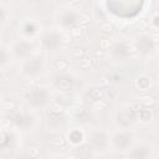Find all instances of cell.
Segmentation results:
<instances>
[{
	"mask_svg": "<svg viewBox=\"0 0 159 159\" xmlns=\"http://www.w3.org/2000/svg\"><path fill=\"white\" fill-rule=\"evenodd\" d=\"M2 119L15 132H25V133L32 132L39 123V117L36 112L29 109L27 107L10 108L4 113Z\"/></svg>",
	"mask_w": 159,
	"mask_h": 159,
	"instance_id": "cell-1",
	"label": "cell"
},
{
	"mask_svg": "<svg viewBox=\"0 0 159 159\" xmlns=\"http://www.w3.org/2000/svg\"><path fill=\"white\" fill-rule=\"evenodd\" d=\"M22 98L25 107L37 113L39 111H45L50 108L53 98V89L50 86L45 84L32 86L24 92Z\"/></svg>",
	"mask_w": 159,
	"mask_h": 159,
	"instance_id": "cell-2",
	"label": "cell"
},
{
	"mask_svg": "<svg viewBox=\"0 0 159 159\" xmlns=\"http://www.w3.org/2000/svg\"><path fill=\"white\" fill-rule=\"evenodd\" d=\"M47 72V60L45 53L35 52L34 55L19 62V73L26 80H37Z\"/></svg>",
	"mask_w": 159,
	"mask_h": 159,
	"instance_id": "cell-3",
	"label": "cell"
},
{
	"mask_svg": "<svg viewBox=\"0 0 159 159\" xmlns=\"http://www.w3.org/2000/svg\"><path fill=\"white\" fill-rule=\"evenodd\" d=\"M82 20H83L82 12L77 7L70 5L58 7L53 15L55 26L63 32L76 30L81 25Z\"/></svg>",
	"mask_w": 159,
	"mask_h": 159,
	"instance_id": "cell-4",
	"label": "cell"
},
{
	"mask_svg": "<svg viewBox=\"0 0 159 159\" xmlns=\"http://www.w3.org/2000/svg\"><path fill=\"white\" fill-rule=\"evenodd\" d=\"M37 40H39V48L41 50L42 53L58 52L66 42L65 32L57 29L56 26L51 29H43Z\"/></svg>",
	"mask_w": 159,
	"mask_h": 159,
	"instance_id": "cell-5",
	"label": "cell"
},
{
	"mask_svg": "<svg viewBox=\"0 0 159 159\" xmlns=\"http://www.w3.org/2000/svg\"><path fill=\"white\" fill-rule=\"evenodd\" d=\"M133 52L139 55L143 58H152L157 56L158 52V40L157 36L152 32H140L133 37L130 41Z\"/></svg>",
	"mask_w": 159,
	"mask_h": 159,
	"instance_id": "cell-6",
	"label": "cell"
},
{
	"mask_svg": "<svg viewBox=\"0 0 159 159\" xmlns=\"http://www.w3.org/2000/svg\"><path fill=\"white\" fill-rule=\"evenodd\" d=\"M135 142V133L129 127H118L109 132V148L116 152L128 153Z\"/></svg>",
	"mask_w": 159,
	"mask_h": 159,
	"instance_id": "cell-7",
	"label": "cell"
},
{
	"mask_svg": "<svg viewBox=\"0 0 159 159\" xmlns=\"http://www.w3.org/2000/svg\"><path fill=\"white\" fill-rule=\"evenodd\" d=\"M84 140L88 147L96 153H104L109 148V132L102 128H91L86 132Z\"/></svg>",
	"mask_w": 159,
	"mask_h": 159,
	"instance_id": "cell-8",
	"label": "cell"
},
{
	"mask_svg": "<svg viewBox=\"0 0 159 159\" xmlns=\"http://www.w3.org/2000/svg\"><path fill=\"white\" fill-rule=\"evenodd\" d=\"M43 30L41 21L34 16H26L21 19L17 24V34L19 37L29 39V40H37Z\"/></svg>",
	"mask_w": 159,
	"mask_h": 159,
	"instance_id": "cell-9",
	"label": "cell"
},
{
	"mask_svg": "<svg viewBox=\"0 0 159 159\" xmlns=\"http://www.w3.org/2000/svg\"><path fill=\"white\" fill-rule=\"evenodd\" d=\"M10 51L12 55L14 60H17L19 62L31 55H34L35 52H37V46L35 43L34 40H29V39H24V37H19L15 39L10 45Z\"/></svg>",
	"mask_w": 159,
	"mask_h": 159,
	"instance_id": "cell-10",
	"label": "cell"
},
{
	"mask_svg": "<svg viewBox=\"0 0 159 159\" xmlns=\"http://www.w3.org/2000/svg\"><path fill=\"white\" fill-rule=\"evenodd\" d=\"M78 78L76 76H73L72 73L68 72H56L52 76V81L50 87L53 91H60L63 93H68L72 89L76 88V86L78 84Z\"/></svg>",
	"mask_w": 159,
	"mask_h": 159,
	"instance_id": "cell-11",
	"label": "cell"
},
{
	"mask_svg": "<svg viewBox=\"0 0 159 159\" xmlns=\"http://www.w3.org/2000/svg\"><path fill=\"white\" fill-rule=\"evenodd\" d=\"M70 124V117L58 108H48L46 114V125L51 130H65Z\"/></svg>",
	"mask_w": 159,
	"mask_h": 159,
	"instance_id": "cell-12",
	"label": "cell"
},
{
	"mask_svg": "<svg viewBox=\"0 0 159 159\" xmlns=\"http://www.w3.org/2000/svg\"><path fill=\"white\" fill-rule=\"evenodd\" d=\"M133 52L132 45L130 42H125V41H117L112 47H111V56L114 61H127L128 58H130Z\"/></svg>",
	"mask_w": 159,
	"mask_h": 159,
	"instance_id": "cell-13",
	"label": "cell"
},
{
	"mask_svg": "<svg viewBox=\"0 0 159 159\" xmlns=\"http://www.w3.org/2000/svg\"><path fill=\"white\" fill-rule=\"evenodd\" d=\"M153 152H154V149L150 144L135 142L134 145L128 152V155L132 158H152Z\"/></svg>",
	"mask_w": 159,
	"mask_h": 159,
	"instance_id": "cell-14",
	"label": "cell"
},
{
	"mask_svg": "<svg viewBox=\"0 0 159 159\" xmlns=\"http://www.w3.org/2000/svg\"><path fill=\"white\" fill-rule=\"evenodd\" d=\"M12 61H14V58H12L10 47L7 45L0 43V71L6 70L11 65Z\"/></svg>",
	"mask_w": 159,
	"mask_h": 159,
	"instance_id": "cell-15",
	"label": "cell"
},
{
	"mask_svg": "<svg viewBox=\"0 0 159 159\" xmlns=\"http://www.w3.org/2000/svg\"><path fill=\"white\" fill-rule=\"evenodd\" d=\"M84 137H86V133L80 134V128H73V129H71V132H70L68 135H67L68 142H71V143H73V144L82 143V142L84 140Z\"/></svg>",
	"mask_w": 159,
	"mask_h": 159,
	"instance_id": "cell-16",
	"label": "cell"
},
{
	"mask_svg": "<svg viewBox=\"0 0 159 159\" xmlns=\"http://www.w3.org/2000/svg\"><path fill=\"white\" fill-rule=\"evenodd\" d=\"M10 16H11L10 9H9L5 4L0 2V29H2V27L9 22Z\"/></svg>",
	"mask_w": 159,
	"mask_h": 159,
	"instance_id": "cell-17",
	"label": "cell"
},
{
	"mask_svg": "<svg viewBox=\"0 0 159 159\" xmlns=\"http://www.w3.org/2000/svg\"><path fill=\"white\" fill-rule=\"evenodd\" d=\"M0 103H1V94H0Z\"/></svg>",
	"mask_w": 159,
	"mask_h": 159,
	"instance_id": "cell-18",
	"label": "cell"
},
{
	"mask_svg": "<svg viewBox=\"0 0 159 159\" xmlns=\"http://www.w3.org/2000/svg\"><path fill=\"white\" fill-rule=\"evenodd\" d=\"M0 127H1V119H0Z\"/></svg>",
	"mask_w": 159,
	"mask_h": 159,
	"instance_id": "cell-19",
	"label": "cell"
}]
</instances>
